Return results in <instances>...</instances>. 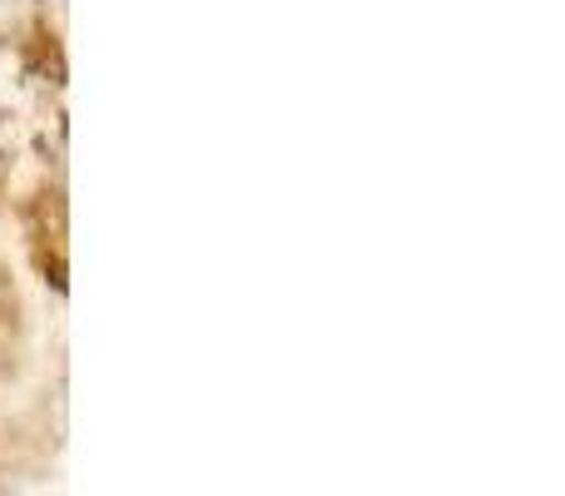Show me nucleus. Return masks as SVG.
Returning <instances> with one entry per match:
<instances>
[{"instance_id": "obj_1", "label": "nucleus", "mask_w": 565, "mask_h": 496, "mask_svg": "<svg viewBox=\"0 0 565 496\" xmlns=\"http://www.w3.org/2000/svg\"><path fill=\"white\" fill-rule=\"evenodd\" d=\"M25 6H30V0H0V25H6V20H15V15H25Z\"/></svg>"}]
</instances>
